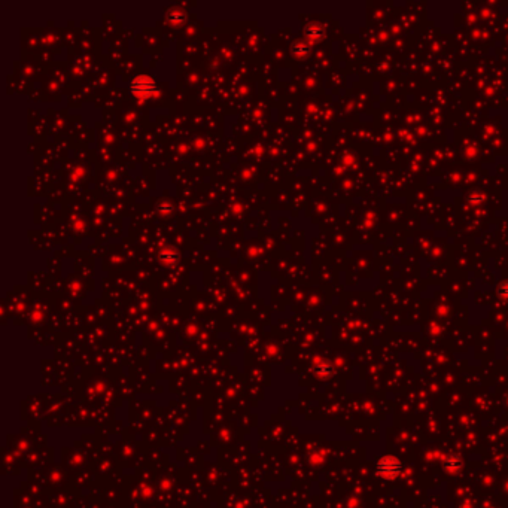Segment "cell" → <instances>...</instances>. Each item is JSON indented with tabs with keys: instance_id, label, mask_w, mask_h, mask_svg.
Returning a JSON list of instances; mask_svg holds the SVG:
<instances>
[{
	"instance_id": "cell-1",
	"label": "cell",
	"mask_w": 508,
	"mask_h": 508,
	"mask_svg": "<svg viewBox=\"0 0 508 508\" xmlns=\"http://www.w3.org/2000/svg\"><path fill=\"white\" fill-rule=\"evenodd\" d=\"M377 474L385 480H395L401 474L402 465L395 456H383L376 465Z\"/></svg>"
},
{
	"instance_id": "cell-3",
	"label": "cell",
	"mask_w": 508,
	"mask_h": 508,
	"mask_svg": "<svg viewBox=\"0 0 508 508\" xmlns=\"http://www.w3.org/2000/svg\"><path fill=\"white\" fill-rule=\"evenodd\" d=\"M461 466H462L461 458H459L458 455H450V456H447V459L444 461V468H446L447 471H450V473H456V471H459Z\"/></svg>"
},
{
	"instance_id": "cell-4",
	"label": "cell",
	"mask_w": 508,
	"mask_h": 508,
	"mask_svg": "<svg viewBox=\"0 0 508 508\" xmlns=\"http://www.w3.org/2000/svg\"><path fill=\"white\" fill-rule=\"evenodd\" d=\"M316 371H318V374H321V376H329L331 371H333V368H331V365H323V367H319Z\"/></svg>"
},
{
	"instance_id": "cell-2",
	"label": "cell",
	"mask_w": 508,
	"mask_h": 508,
	"mask_svg": "<svg viewBox=\"0 0 508 508\" xmlns=\"http://www.w3.org/2000/svg\"><path fill=\"white\" fill-rule=\"evenodd\" d=\"M154 88H155V84L149 79V77H143V76H140V77H138L133 84H131V90H133V92H136L138 95H151L152 94V91H154Z\"/></svg>"
}]
</instances>
